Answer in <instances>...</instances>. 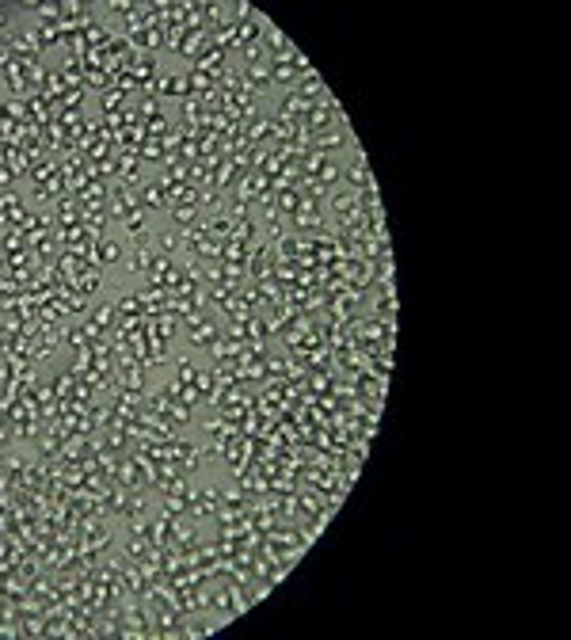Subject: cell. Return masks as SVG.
<instances>
[{
	"label": "cell",
	"mask_w": 571,
	"mask_h": 640,
	"mask_svg": "<svg viewBox=\"0 0 571 640\" xmlns=\"http://www.w3.org/2000/svg\"><path fill=\"white\" fill-rule=\"evenodd\" d=\"M350 145H355V160L343 168V183H350V191H366V187H373V172H370L366 149H362L358 141H350Z\"/></svg>",
	"instance_id": "1"
},
{
	"label": "cell",
	"mask_w": 571,
	"mask_h": 640,
	"mask_svg": "<svg viewBox=\"0 0 571 640\" xmlns=\"http://www.w3.org/2000/svg\"><path fill=\"white\" fill-rule=\"evenodd\" d=\"M350 141H355V138H350V130H335V126H332V130H324V134H313V138H309V149H313V153H324V157H332V153H339L343 145H350Z\"/></svg>",
	"instance_id": "2"
},
{
	"label": "cell",
	"mask_w": 571,
	"mask_h": 640,
	"mask_svg": "<svg viewBox=\"0 0 571 640\" xmlns=\"http://www.w3.org/2000/svg\"><path fill=\"white\" fill-rule=\"evenodd\" d=\"M293 92H298V96L305 99V103H320V99H328V96H332V92H328V88H324V81H320V73H316V69H313V73H305L301 81H298V88H293Z\"/></svg>",
	"instance_id": "3"
},
{
	"label": "cell",
	"mask_w": 571,
	"mask_h": 640,
	"mask_svg": "<svg viewBox=\"0 0 571 640\" xmlns=\"http://www.w3.org/2000/svg\"><path fill=\"white\" fill-rule=\"evenodd\" d=\"M152 256H157V252H152V244H149V240H141L134 252H126V271H130V274H149Z\"/></svg>",
	"instance_id": "4"
},
{
	"label": "cell",
	"mask_w": 571,
	"mask_h": 640,
	"mask_svg": "<svg viewBox=\"0 0 571 640\" xmlns=\"http://www.w3.org/2000/svg\"><path fill=\"white\" fill-rule=\"evenodd\" d=\"M191 69H199V73H210V76H217L225 69V50H217V46H206L199 58H194V65Z\"/></svg>",
	"instance_id": "5"
},
{
	"label": "cell",
	"mask_w": 571,
	"mask_h": 640,
	"mask_svg": "<svg viewBox=\"0 0 571 640\" xmlns=\"http://www.w3.org/2000/svg\"><path fill=\"white\" fill-rule=\"evenodd\" d=\"M126 259V248L118 244V240H100V244H95V267H111V263H122Z\"/></svg>",
	"instance_id": "6"
},
{
	"label": "cell",
	"mask_w": 571,
	"mask_h": 640,
	"mask_svg": "<svg viewBox=\"0 0 571 640\" xmlns=\"http://www.w3.org/2000/svg\"><path fill=\"white\" fill-rule=\"evenodd\" d=\"M137 206H141V210H164V206H168L164 187H160V183H141V187H137Z\"/></svg>",
	"instance_id": "7"
},
{
	"label": "cell",
	"mask_w": 571,
	"mask_h": 640,
	"mask_svg": "<svg viewBox=\"0 0 571 640\" xmlns=\"http://www.w3.org/2000/svg\"><path fill=\"white\" fill-rule=\"evenodd\" d=\"M244 88H248L251 96H256V92H267V88H271V65L263 61V65H251V69H244Z\"/></svg>",
	"instance_id": "8"
},
{
	"label": "cell",
	"mask_w": 571,
	"mask_h": 640,
	"mask_svg": "<svg viewBox=\"0 0 571 640\" xmlns=\"http://www.w3.org/2000/svg\"><path fill=\"white\" fill-rule=\"evenodd\" d=\"M267 65H271V84H282V88H298L301 73L293 69L290 61H267Z\"/></svg>",
	"instance_id": "9"
},
{
	"label": "cell",
	"mask_w": 571,
	"mask_h": 640,
	"mask_svg": "<svg viewBox=\"0 0 571 640\" xmlns=\"http://www.w3.org/2000/svg\"><path fill=\"white\" fill-rule=\"evenodd\" d=\"M168 210H172V222H175V229H191V225H199V222H202V210H199V206H179V202H172Z\"/></svg>",
	"instance_id": "10"
},
{
	"label": "cell",
	"mask_w": 571,
	"mask_h": 640,
	"mask_svg": "<svg viewBox=\"0 0 571 640\" xmlns=\"http://www.w3.org/2000/svg\"><path fill=\"white\" fill-rule=\"evenodd\" d=\"M301 187H290V191H282V195H274V210H278L282 217H293L298 214V206H301Z\"/></svg>",
	"instance_id": "11"
},
{
	"label": "cell",
	"mask_w": 571,
	"mask_h": 640,
	"mask_svg": "<svg viewBox=\"0 0 571 640\" xmlns=\"http://www.w3.org/2000/svg\"><path fill=\"white\" fill-rule=\"evenodd\" d=\"M229 240L251 248V240H256V222H251V214L248 217H233V237H229Z\"/></svg>",
	"instance_id": "12"
},
{
	"label": "cell",
	"mask_w": 571,
	"mask_h": 640,
	"mask_svg": "<svg viewBox=\"0 0 571 640\" xmlns=\"http://www.w3.org/2000/svg\"><path fill=\"white\" fill-rule=\"evenodd\" d=\"M122 222H126V233L134 237L137 244H141V240H149V229H145V210H141V206H137V210H130Z\"/></svg>",
	"instance_id": "13"
},
{
	"label": "cell",
	"mask_w": 571,
	"mask_h": 640,
	"mask_svg": "<svg viewBox=\"0 0 571 640\" xmlns=\"http://www.w3.org/2000/svg\"><path fill=\"white\" fill-rule=\"evenodd\" d=\"M35 38H38V50H46V46H61V27H58V24H38Z\"/></svg>",
	"instance_id": "14"
},
{
	"label": "cell",
	"mask_w": 571,
	"mask_h": 640,
	"mask_svg": "<svg viewBox=\"0 0 571 640\" xmlns=\"http://www.w3.org/2000/svg\"><path fill=\"white\" fill-rule=\"evenodd\" d=\"M53 175H58V164H53V160L42 157V160L31 164V180H35V187H38V183H46V180H53Z\"/></svg>",
	"instance_id": "15"
},
{
	"label": "cell",
	"mask_w": 571,
	"mask_h": 640,
	"mask_svg": "<svg viewBox=\"0 0 571 640\" xmlns=\"http://www.w3.org/2000/svg\"><path fill=\"white\" fill-rule=\"evenodd\" d=\"M100 286H103V279H100V271H95V267H88L80 279H76V290H80L84 297H92L95 290H100Z\"/></svg>",
	"instance_id": "16"
},
{
	"label": "cell",
	"mask_w": 571,
	"mask_h": 640,
	"mask_svg": "<svg viewBox=\"0 0 571 640\" xmlns=\"http://www.w3.org/2000/svg\"><path fill=\"white\" fill-rule=\"evenodd\" d=\"M355 202H358V191H332V210H335V217H343Z\"/></svg>",
	"instance_id": "17"
},
{
	"label": "cell",
	"mask_w": 571,
	"mask_h": 640,
	"mask_svg": "<svg viewBox=\"0 0 571 640\" xmlns=\"http://www.w3.org/2000/svg\"><path fill=\"white\" fill-rule=\"evenodd\" d=\"M316 180H320L324 187H332V191H335V183H343V168H339L335 160H328L324 168H320V175H316Z\"/></svg>",
	"instance_id": "18"
},
{
	"label": "cell",
	"mask_w": 571,
	"mask_h": 640,
	"mask_svg": "<svg viewBox=\"0 0 571 640\" xmlns=\"http://www.w3.org/2000/svg\"><path fill=\"white\" fill-rule=\"evenodd\" d=\"M164 134H172V126H168V118L164 115H152V118H145V138H164Z\"/></svg>",
	"instance_id": "19"
},
{
	"label": "cell",
	"mask_w": 571,
	"mask_h": 640,
	"mask_svg": "<svg viewBox=\"0 0 571 640\" xmlns=\"http://www.w3.org/2000/svg\"><path fill=\"white\" fill-rule=\"evenodd\" d=\"M179 248H183V233H179V229L160 233V252H164V256H172V252H179Z\"/></svg>",
	"instance_id": "20"
},
{
	"label": "cell",
	"mask_w": 571,
	"mask_h": 640,
	"mask_svg": "<svg viewBox=\"0 0 571 640\" xmlns=\"http://www.w3.org/2000/svg\"><path fill=\"white\" fill-rule=\"evenodd\" d=\"M88 320H95V324H100V328H103V332H107V328H115V320H118V313H115V305H100V309H95V313H92V316H88Z\"/></svg>",
	"instance_id": "21"
},
{
	"label": "cell",
	"mask_w": 571,
	"mask_h": 640,
	"mask_svg": "<svg viewBox=\"0 0 571 640\" xmlns=\"http://www.w3.org/2000/svg\"><path fill=\"white\" fill-rule=\"evenodd\" d=\"M58 103H61V111H76V107L84 103V88H65V96Z\"/></svg>",
	"instance_id": "22"
},
{
	"label": "cell",
	"mask_w": 571,
	"mask_h": 640,
	"mask_svg": "<svg viewBox=\"0 0 571 640\" xmlns=\"http://www.w3.org/2000/svg\"><path fill=\"white\" fill-rule=\"evenodd\" d=\"M217 621H191V625H183V636H210V633H217Z\"/></svg>",
	"instance_id": "23"
},
{
	"label": "cell",
	"mask_w": 571,
	"mask_h": 640,
	"mask_svg": "<svg viewBox=\"0 0 571 640\" xmlns=\"http://www.w3.org/2000/svg\"><path fill=\"white\" fill-rule=\"evenodd\" d=\"M240 53H244V69H251V65H263V58H267L263 42H256V46H240Z\"/></svg>",
	"instance_id": "24"
},
{
	"label": "cell",
	"mask_w": 571,
	"mask_h": 640,
	"mask_svg": "<svg viewBox=\"0 0 571 640\" xmlns=\"http://www.w3.org/2000/svg\"><path fill=\"white\" fill-rule=\"evenodd\" d=\"M194 373H199V370H194V362H187V358L175 362V381H179V385H191Z\"/></svg>",
	"instance_id": "25"
},
{
	"label": "cell",
	"mask_w": 571,
	"mask_h": 640,
	"mask_svg": "<svg viewBox=\"0 0 571 640\" xmlns=\"http://www.w3.org/2000/svg\"><path fill=\"white\" fill-rule=\"evenodd\" d=\"M103 8H107V12H115V16H130L137 4H134V0H107Z\"/></svg>",
	"instance_id": "26"
},
{
	"label": "cell",
	"mask_w": 571,
	"mask_h": 640,
	"mask_svg": "<svg viewBox=\"0 0 571 640\" xmlns=\"http://www.w3.org/2000/svg\"><path fill=\"white\" fill-rule=\"evenodd\" d=\"M12 149H16V145H8V141H0V168H4V164H8V157H12Z\"/></svg>",
	"instance_id": "27"
}]
</instances>
